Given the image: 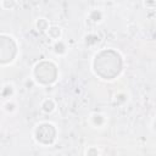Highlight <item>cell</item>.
<instances>
[{"mask_svg":"<svg viewBox=\"0 0 156 156\" xmlns=\"http://www.w3.org/2000/svg\"><path fill=\"white\" fill-rule=\"evenodd\" d=\"M46 35L54 40V41H57V40H61V37H62V28L60 26H56V24H52V26H49L48 30L45 32Z\"/></svg>","mask_w":156,"mask_h":156,"instance_id":"obj_1","label":"cell"},{"mask_svg":"<svg viewBox=\"0 0 156 156\" xmlns=\"http://www.w3.org/2000/svg\"><path fill=\"white\" fill-rule=\"evenodd\" d=\"M40 110L44 113H52L56 110V102L51 98H46L40 102Z\"/></svg>","mask_w":156,"mask_h":156,"instance_id":"obj_2","label":"cell"},{"mask_svg":"<svg viewBox=\"0 0 156 156\" xmlns=\"http://www.w3.org/2000/svg\"><path fill=\"white\" fill-rule=\"evenodd\" d=\"M91 126H94L95 128H100L102 126H105L106 123V116L102 115V113H99V112H94L90 115V118H89Z\"/></svg>","mask_w":156,"mask_h":156,"instance_id":"obj_3","label":"cell"},{"mask_svg":"<svg viewBox=\"0 0 156 156\" xmlns=\"http://www.w3.org/2000/svg\"><path fill=\"white\" fill-rule=\"evenodd\" d=\"M88 18H89V21H91V22L95 23V24L101 23L102 20H104V12H102L101 10H99V9H94V10H91V11H89Z\"/></svg>","mask_w":156,"mask_h":156,"instance_id":"obj_4","label":"cell"},{"mask_svg":"<svg viewBox=\"0 0 156 156\" xmlns=\"http://www.w3.org/2000/svg\"><path fill=\"white\" fill-rule=\"evenodd\" d=\"M52 49H54V52H55L56 55H58V56H63V55H66V52H67V46H66L65 41H62V40L54 41Z\"/></svg>","mask_w":156,"mask_h":156,"instance_id":"obj_5","label":"cell"},{"mask_svg":"<svg viewBox=\"0 0 156 156\" xmlns=\"http://www.w3.org/2000/svg\"><path fill=\"white\" fill-rule=\"evenodd\" d=\"M34 26H35L37 30H39V32H46L49 26H50V23L45 17H38L35 20V22H34Z\"/></svg>","mask_w":156,"mask_h":156,"instance_id":"obj_6","label":"cell"},{"mask_svg":"<svg viewBox=\"0 0 156 156\" xmlns=\"http://www.w3.org/2000/svg\"><path fill=\"white\" fill-rule=\"evenodd\" d=\"M16 110H17V105H16V102L12 101V100H7V101L4 104V111L7 112V113H13Z\"/></svg>","mask_w":156,"mask_h":156,"instance_id":"obj_7","label":"cell"},{"mask_svg":"<svg viewBox=\"0 0 156 156\" xmlns=\"http://www.w3.org/2000/svg\"><path fill=\"white\" fill-rule=\"evenodd\" d=\"M17 6V2L15 0H2L0 1V7L4 10H13Z\"/></svg>","mask_w":156,"mask_h":156,"instance_id":"obj_8","label":"cell"},{"mask_svg":"<svg viewBox=\"0 0 156 156\" xmlns=\"http://www.w3.org/2000/svg\"><path fill=\"white\" fill-rule=\"evenodd\" d=\"M100 150L98 146H88L85 149V156H99Z\"/></svg>","mask_w":156,"mask_h":156,"instance_id":"obj_9","label":"cell"},{"mask_svg":"<svg viewBox=\"0 0 156 156\" xmlns=\"http://www.w3.org/2000/svg\"><path fill=\"white\" fill-rule=\"evenodd\" d=\"M115 101H116L117 105H122L127 101V95L124 93H118V94L115 95Z\"/></svg>","mask_w":156,"mask_h":156,"instance_id":"obj_10","label":"cell"},{"mask_svg":"<svg viewBox=\"0 0 156 156\" xmlns=\"http://www.w3.org/2000/svg\"><path fill=\"white\" fill-rule=\"evenodd\" d=\"M33 85H34V80H33L32 78H29V79L26 80V88H27V89H30Z\"/></svg>","mask_w":156,"mask_h":156,"instance_id":"obj_11","label":"cell"},{"mask_svg":"<svg viewBox=\"0 0 156 156\" xmlns=\"http://www.w3.org/2000/svg\"><path fill=\"white\" fill-rule=\"evenodd\" d=\"M144 5L146 7H154L156 6V1H144Z\"/></svg>","mask_w":156,"mask_h":156,"instance_id":"obj_12","label":"cell"},{"mask_svg":"<svg viewBox=\"0 0 156 156\" xmlns=\"http://www.w3.org/2000/svg\"><path fill=\"white\" fill-rule=\"evenodd\" d=\"M55 156H63V155H62V154H56Z\"/></svg>","mask_w":156,"mask_h":156,"instance_id":"obj_13","label":"cell"}]
</instances>
